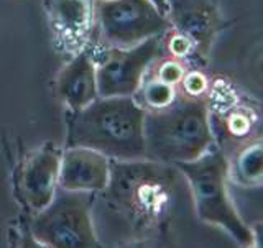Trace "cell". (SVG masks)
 I'll return each instance as SVG.
<instances>
[{
  "mask_svg": "<svg viewBox=\"0 0 263 248\" xmlns=\"http://www.w3.org/2000/svg\"><path fill=\"white\" fill-rule=\"evenodd\" d=\"M252 193H258V194H263V187H261V189H255V191H252Z\"/></svg>",
  "mask_w": 263,
  "mask_h": 248,
  "instance_id": "cell-23",
  "label": "cell"
},
{
  "mask_svg": "<svg viewBox=\"0 0 263 248\" xmlns=\"http://www.w3.org/2000/svg\"><path fill=\"white\" fill-rule=\"evenodd\" d=\"M56 92L71 112L84 109L99 97L92 46L87 45L82 48L60 71L56 79Z\"/></svg>",
  "mask_w": 263,
  "mask_h": 248,
  "instance_id": "cell-12",
  "label": "cell"
},
{
  "mask_svg": "<svg viewBox=\"0 0 263 248\" xmlns=\"http://www.w3.org/2000/svg\"><path fill=\"white\" fill-rule=\"evenodd\" d=\"M178 90L175 86H170L166 82H161L160 79L152 78L143 81L142 87L138 89V92L134 96L135 101L148 110H160L173 104V101L176 99Z\"/></svg>",
  "mask_w": 263,
  "mask_h": 248,
  "instance_id": "cell-14",
  "label": "cell"
},
{
  "mask_svg": "<svg viewBox=\"0 0 263 248\" xmlns=\"http://www.w3.org/2000/svg\"><path fill=\"white\" fill-rule=\"evenodd\" d=\"M252 230V248H263V220L253 222L250 225Z\"/></svg>",
  "mask_w": 263,
  "mask_h": 248,
  "instance_id": "cell-20",
  "label": "cell"
},
{
  "mask_svg": "<svg viewBox=\"0 0 263 248\" xmlns=\"http://www.w3.org/2000/svg\"><path fill=\"white\" fill-rule=\"evenodd\" d=\"M166 35L168 40H164V48L168 49L170 54H173L175 60H184V58H189L191 54H196L193 43L184 35H181L175 30H170Z\"/></svg>",
  "mask_w": 263,
  "mask_h": 248,
  "instance_id": "cell-16",
  "label": "cell"
},
{
  "mask_svg": "<svg viewBox=\"0 0 263 248\" xmlns=\"http://www.w3.org/2000/svg\"><path fill=\"white\" fill-rule=\"evenodd\" d=\"M184 184L175 164L110 160L109 184L92 201V222L102 246L164 234Z\"/></svg>",
  "mask_w": 263,
  "mask_h": 248,
  "instance_id": "cell-1",
  "label": "cell"
},
{
  "mask_svg": "<svg viewBox=\"0 0 263 248\" xmlns=\"http://www.w3.org/2000/svg\"><path fill=\"white\" fill-rule=\"evenodd\" d=\"M99 97H134L142 87L146 72L160 60L164 49V35L153 36L132 48H94Z\"/></svg>",
  "mask_w": 263,
  "mask_h": 248,
  "instance_id": "cell-7",
  "label": "cell"
},
{
  "mask_svg": "<svg viewBox=\"0 0 263 248\" xmlns=\"http://www.w3.org/2000/svg\"><path fill=\"white\" fill-rule=\"evenodd\" d=\"M252 125H253V119L247 112H242V110H235L232 113H229L226 119L227 131L237 138L249 135V131L252 130Z\"/></svg>",
  "mask_w": 263,
  "mask_h": 248,
  "instance_id": "cell-18",
  "label": "cell"
},
{
  "mask_svg": "<svg viewBox=\"0 0 263 248\" xmlns=\"http://www.w3.org/2000/svg\"><path fill=\"white\" fill-rule=\"evenodd\" d=\"M90 193H72L58 187L43 211L35 214L30 234L49 248H104L92 222Z\"/></svg>",
  "mask_w": 263,
  "mask_h": 248,
  "instance_id": "cell-5",
  "label": "cell"
},
{
  "mask_svg": "<svg viewBox=\"0 0 263 248\" xmlns=\"http://www.w3.org/2000/svg\"><path fill=\"white\" fill-rule=\"evenodd\" d=\"M143 130L146 158L168 164L194 161L217 146L205 97L178 92L168 107L145 113Z\"/></svg>",
  "mask_w": 263,
  "mask_h": 248,
  "instance_id": "cell-3",
  "label": "cell"
},
{
  "mask_svg": "<svg viewBox=\"0 0 263 248\" xmlns=\"http://www.w3.org/2000/svg\"><path fill=\"white\" fill-rule=\"evenodd\" d=\"M115 248H170L166 238L163 234L160 235H152V237H143V238H135V240H128Z\"/></svg>",
  "mask_w": 263,
  "mask_h": 248,
  "instance_id": "cell-19",
  "label": "cell"
},
{
  "mask_svg": "<svg viewBox=\"0 0 263 248\" xmlns=\"http://www.w3.org/2000/svg\"><path fill=\"white\" fill-rule=\"evenodd\" d=\"M94 23L101 45L110 48H132L171 30L150 0H94Z\"/></svg>",
  "mask_w": 263,
  "mask_h": 248,
  "instance_id": "cell-6",
  "label": "cell"
},
{
  "mask_svg": "<svg viewBox=\"0 0 263 248\" xmlns=\"http://www.w3.org/2000/svg\"><path fill=\"white\" fill-rule=\"evenodd\" d=\"M58 51L74 56L87 46L94 23V0H46Z\"/></svg>",
  "mask_w": 263,
  "mask_h": 248,
  "instance_id": "cell-10",
  "label": "cell"
},
{
  "mask_svg": "<svg viewBox=\"0 0 263 248\" xmlns=\"http://www.w3.org/2000/svg\"><path fill=\"white\" fill-rule=\"evenodd\" d=\"M18 248H49V246H46L45 243H41L40 240H36V238L28 232V234H23L20 237Z\"/></svg>",
  "mask_w": 263,
  "mask_h": 248,
  "instance_id": "cell-21",
  "label": "cell"
},
{
  "mask_svg": "<svg viewBox=\"0 0 263 248\" xmlns=\"http://www.w3.org/2000/svg\"><path fill=\"white\" fill-rule=\"evenodd\" d=\"M184 74H186L184 64L181 63L179 60H175V58H173V60H166V61H163V63L158 64V68H156V72H155L153 78L176 87L178 84H181Z\"/></svg>",
  "mask_w": 263,
  "mask_h": 248,
  "instance_id": "cell-15",
  "label": "cell"
},
{
  "mask_svg": "<svg viewBox=\"0 0 263 248\" xmlns=\"http://www.w3.org/2000/svg\"><path fill=\"white\" fill-rule=\"evenodd\" d=\"M150 2L158 8V10L163 13V15H166L168 13V0H150Z\"/></svg>",
  "mask_w": 263,
  "mask_h": 248,
  "instance_id": "cell-22",
  "label": "cell"
},
{
  "mask_svg": "<svg viewBox=\"0 0 263 248\" xmlns=\"http://www.w3.org/2000/svg\"><path fill=\"white\" fill-rule=\"evenodd\" d=\"M110 160L89 148H66L61 155L58 187L72 193H101L109 184Z\"/></svg>",
  "mask_w": 263,
  "mask_h": 248,
  "instance_id": "cell-11",
  "label": "cell"
},
{
  "mask_svg": "<svg viewBox=\"0 0 263 248\" xmlns=\"http://www.w3.org/2000/svg\"><path fill=\"white\" fill-rule=\"evenodd\" d=\"M242 248H252V246H242Z\"/></svg>",
  "mask_w": 263,
  "mask_h": 248,
  "instance_id": "cell-24",
  "label": "cell"
},
{
  "mask_svg": "<svg viewBox=\"0 0 263 248\" xmlns=\"http://www.w3.org/2000/svg\"><path fill=\"white\" fill-rule=\"evenodd\" d=\"M171 30L184 35L194 46L196 56L205 60L217 35L224 28L216 0H168Z\"/></svg>",
  "mask_w": 263,
  "mask_h": 248,
  "instance_id": "cell-8",
  "label": "cell"
},
{
  "mask_svg": "<svg viewBox=\"0 0 263 248\" xmlns=\"http://www.w3.org/2000/svg\"><path fill=\"white\" fill-rule=\"evenodd\" d=\"M175 166L186 179L197 217L205 224L226 230L240 246H250V225L242 219L230 194L227 155L219 146H214L201 158Z\"/></svg>",
  "mask_w": 263,
  "mask_h": 248,
  "instance_id": "cell-4",
  "label": "cell"
},
{
  "mask_svg": "<svg viewBox=\"0 0 263 248\" xmlns=\"http://www.w3.org/2000/svg\"><path fill=\"white\" fill-rule=\"evenodd\" d=\"M181 92L191 97H204L205 90L209 87L208 78L199 71H186L183 81H181Z\"/></svg>",
  "mask_w": 263,
  "mask_h": 248,
  "instance_id": "cell-17",
  "label": "cell"
},
{
  "mask_svg": "<svg viewBox=\"0 0 263 248\" xmlns=\"http://www.w3.org/2000/svg\"><path fill=\"white\" fill-rule=\"evenodd\" d=\"M145 113L135 97H97L84 109L68 112L66 148H89L114 161L143 160Z\"/></svg>",
  "mask_w": 263,
  "mask_h": 248,
  "instance_id": "cell-2",
  "label": "cell"
},
{
  "mask_svg": "<svg viewBox=\"0 0 263 248\" xmlns=\"http://www.w3.org/2000/svg\"><path fill=\"white\" fill-rule=\"evenodd\" d=\"M61 153L53 145H45L27 155L16 171V187L23 204L36 214L53 201L60 179Z\"/></svg>",
  "mask_w": 263,
  "mask_h": 248,
  "instance_id": "cell-9",
  "label": "cell"
},
{
  "mask_svg": "<svg viewBox=\"0 0 263 248\" xmlns=\"http://www.w3.org/2000/svg\"><path fill=\"white\" fill-rule=\"evenodd\" d=\"M229 160V183L242 191L263 187V135L238 145Z\"/></svg>",
  "mask_w": 263,
  "mask_h": 248,
  "instance_id": "cell-13",
  "label": "cell"
}]
</instances>
